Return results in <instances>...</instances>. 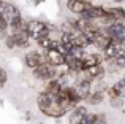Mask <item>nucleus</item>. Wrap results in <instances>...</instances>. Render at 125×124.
Returning <instances> with one entry per match:
<instances>
[{
  "label": "nucleus",
  "instance_id": "1",
  "mask_svg": "<svg viewBox=\"0 0 125 124\" xmlns=\"http://www.w3.org/2000/svg\"><path fill=\"white\" fill-rule=\"evenodd\" d=\"M37 105H38V110L43 113L44 116L48 118H52V119H60L62 116L67 115L63 108L59 105L57 102V96H51L48 92H40L37 97Z\"/></svg>",
  "mask_w": 125,
  "mask_h": 124
},
{
  "label": "nucleus",
  "instance_id": "2",
  "mask_svg": "<svg viewBox=\"0 0 125 124\" xmlns=\"http://www.w3.org/2000/svg\"><path fill=\"white\" fill-rule=\"evenodd\" d=\"M2 13L5 16V19L8 21V30L10 32H18L25 29V21L22 18V13L14 3H10V2H3L2 5Z\"/></svg>",
  "mask_w": 125,
  "mask_h": 124
},
{
  "label": "nucleus",
  "instance_id": "3",
  "mask_svg": "<svg viewBox=\"0 0 125 124\" xmlns=\"http://www.w3.org/2000/svg\"><path fill=\"white\" fill-rule=\"evenodd\" d=\"M103 32L111 38V41L116 43H125V22H113L103 27Z\"/></svg>",
  "mask_w": 125,
  "mask_h": 124
},
{
  "label": "nucleus",
  "instance_id": "4",
  "mask_svg": "<svg viewBox=\"0 0 125 124\" xmlns=\"http://www.w3.org/2000/svg\"><path fill=\"white\" fill-rule=\"evenodd\" d=\"M32 72H33V76L37 78V80H41V81H49V80H52V78H57V67L48 64V62L40 64Z\"/></svg>",
  "mask_w": 125,
  "mask_h": 124
},
{
  "label": "nucleus",
  "instance_id": "5",
  "mask_svg": "<svg viewBox=\"0 0 125 124\" xmlns=\"http://www.w3.org/2000/svg\"><path fill=\"white\" fill-rule=\"evenodd\" d=\"M92 86H94V83H92L90 80H87V78L83 76V75L78 76L76 83H74V89H76V92H78V96H79L81 102H85V99L90 96Z\"/></svg>",
  "mask_w": 125,
  "mask_h": 124
},
{
  "label": "nucleus",
  "instance_id": "6",
  "mask_svg": "<svg viewBox=\"0 0 125 124\" xmlns=\"http://www.w3.org/2000/svg\"><path fill=\"white\" fill-rule=\"evenodd\" d=\"M83 76H85L87 80H90L92 83H95V81H103L104 80V76H106V67H104L103 64H100V65H94V67H90V68H87V70H84L83 73Z\"/></svg>",
  "mask_w": 125,
  "mask_h": 124
},
{
  "label": "nucleus",
  "instance_id": "7",
  "mask_svg": "<svg viewBox=\"0 0 125 124\" xmlns=\"http://www.w3.org/2000/svg\"><path fill=\"white\" fill-rule=\"evenodd\" d=\"M43 62H46L44 54L40 53V51H37V50L29 51V53L24 56V65L27 68H30V70H33L35 67H38V65L43 64Z\"/></svg>",
  "mask_w": 125,
  "mask_h": 124
},
{
  "label": "nucleus",
  "instance_id": "8",
  "mask_svg": "<svg viewBox=\"0 0 125 124\" xmlns=\"http://www.w3.org/2000/svg\"><path fill=\"white\" fill-rule=\"evenodd\" d=\"M124 53H125V43H116V41H109V45L101 51L104 61L114 59V57L120 56V54H124Z\"/></svg>",
  "mask_w": 125,
  "mask_h": 124
},
{
  "label": "nucleus",
  "instance_id": "9",
  "mask_svg": "<svg viewBox=\"0 0 125 124\" xmlns=\"http://www.w3.org/2000/svg\"><path fill=\"white\" fill-rule=\"evenodd\" d=\"M92 5H94L92 0H67L68 11L73 13V14H76V16L83 14L85 10H89Z\"/></svg>",
  "mask_w": 125,
  "mask_h": 124
},
{
  "label": "nucleus",
  "instance_id": "10",
  "mask_svg": "<svg viewBox=\"0 0 125 124\" xmlns=\"http://www.w3.org/2000/svg\"><path fill=\"white\" fill-rule=\"evenodd\" d=\"M104 62V57L101 53H85L81 57V65H83V72L87 68L94 67V65H100Z\"/></svg>",
  "mask_w": 125,
  "mask_h": 124
},
{
  "label": "nucleus",
  "instance_id": "11",
  "mask_svg": "<svg viewBox=\"0 0 125 124\" xmlns=\"http://www.w3.org/2000/svg\"><path fill=\"white\" fill-rule=\"evenodd\" d=\"M43 54H44L46 62L54 67H60L65 64V56L59 50H43Z\"/></svg>",
  "mask_w": 125,
  "mask_h": 124
},
{
  "label": "nucleus",
  "instance_id": "12",
  "mask_svg": "<svg viewBox=\"0 0 125 124\" xmlns=\"http://www.w3.org/2000/svg\"><path fill=\"white\" fill-rule=\"evenodd\" d=\"M106 13V6H101V5H92L89 10H85L83 14H79V18L87 19V21H98L101 16Z\"/></svg>",
  "mask_w": 125,
  "mask_h": 124
},
{
  "label": "nucleus",
  "instance_id": "13",
  "mask_svg": "<svg viewBox=\"0 0 125 124\" xmlns=\"http://www.w3.org/2000/svg\"><path fill=\"white\" fill-rule=\"evenodd\" d=\"M87 113V107L83 103H78L68 112V123L70 124H79L81 119L84 118V115Z\"/></svg>",
  "mask_w": 125,
  "mask_h": 124
},
{
  "label": "nucleus",
  "instance_id": "14",
  "mask_svg": "<svg viewBox=\"0 0 125 124\" xmlns=\"http://www.w3.org/2000/svg\"><path fill=\"white\" fill-rule=\"evenodd\" d=\"M13 37V40H14V45L16 48H29L30 46V35H29V32L25 30V29H22V30H18V32H11L10 34Z\"/></svg>",
  "mask_w": 125,
  "mask_h": 124
},
{
  "label": "nucleus",
  "instance_id": "15",
  "mask_svg": "<svg viewBox=\"0 0 125 124\" xmlns=\"http://www.w3.org/2000/svg\"><path fill=\"white\" fill-rule=\"evenodd\" d=\"M63 87V81L60 78H52V80L46 81V87H44V92L51 94V96H59V92L62 91Z\"/></svg>",
  "mask_w": 125,
  "mask_h": 124
},
{
  "label": "nucleus",
  "instance_id": "16",
  "mask_svg": "<svg viewBox=\"0 0 125 124\" xmlns=\"http://www.w3.org/2000/svg\"><path fill=\"white\" fill-rule=\"evenodd\" d=\"M106 121V115L104 113H90L87 112L84 115V118L81 119L79 124H98V123H104Z\"/></svg>",
  "mask_w": 125,
  "mask_h": 124
},
{
  "label": "nucleus",
  "instance_id": "17",
  "mask_svg": "<svg viewBox=\"0 0 125 124\" xmlns=\"http://www.w3.org/2000/svg\"><path fill=\"white\" fill-rule=\"evenodd\" d=\"M71 45H73V46L85 48V50H87L89 46H92V43L89 41V38L85 37L83 32H74V30H73V38H71Z\"/></svg>",
  "mask_w": 125,
  "mask_h": 124
},
{
  "label": "nucleus",
  "instance_id": "18",
  "mask_svg": "<svg viewBox=\"0 0 125 124\" xmlns=\"http://www.w3.org/2000/svg\"><path fill=\"white\" fill-rule=\"evenodd\" d=\"M104 97H106V92L101 89H95L90 92V96L85 99V102L89 105H100L101 102H104Z\"/></svg>",
  "mask_w": 125,
  "mask_h": 124
},
{
  "label": "nucleus",
  "instance_id": "19",
  "mask_svg": "<svg viewBox=\"0 0 125 124\" xmlns=\"http://www.w3.org/2000/svg\"><path fill=\"white\" fill-rule=\"evenodd\" d=\"M106 11L109 13L116 21L125 22V8H122V6H109V8H108L106 6Z\"/></svg>",
  "mask_w": 125,
  "mask_h": 124
},
{
  "label": "nucleus",
  "instance_id": "20",
  "mask_svg": "<svg viewBox=\"0 0 125 124\" xmlns=\"http://www.w3.org/2000/svg\"><path fill=\"white\" fill-rule=\"evenodd\" d=\"M109 41H111V38L108 37V35L104 34V32H101V34L97 37V40L94 41V45H92V46H95V48H98L100 51H103L104 48H106L108 45H109Z\"/></svg>",
  "mask_w": 125,
  "mask_h": 124
},
{
  "label": "nucleus",
  "instance_id": "21",
  "mask_svg": "<svg viewBox=\"0 0 125 124\" xmlns=\"http://www.w3.org/2000/svg\"><path fill=\"white\" fill-rule=\"evenodd\" d=\"M51 41H52L51 35H41V37L35 38V43H37L41 50H48V48L51 46Z\"/></svg>",
  "mask_w": 125,
  "mask_h": 124
},
{
  "label": "nucleus",
  "instance_id": "22",
  "mask_svg": "<svg viewBox=\"0 0 125 124\" xmlns=\"http://www.w3.org/2000/svg\"><path fill=\"white\" fill-rule=\"evenodd\" d=\"M109 103H111L113 108L120 110L124 107V97H114V99H109Z\"/></svg>",
  "mask_w": 125,
  "mask_h": 124
},
{
  "label": "nucleus",
  "instance_id": "23",
  "mask_svg": "<svg viewBox=\"0 0 125 124\" xmlns=\"http://www.w3.org/2000/svg\"><path fill=\"white\" fill-rule=\"evenodd\" d=\"M6 81H8V73H6V70L3 67H0V87L5 86Z\"/></svg>",
  "mask_w": 125,
  "mask_h": 124
},
{
  "label": "nucleus",
  "instance_id": "24",
  "mask_svg": "<svg viewBox=\"0 0 125 124\" xmlns=\"http://www.w3.org/2000/svg\"><path fill=\"white\" fill-rule=\"evenodd\" d=\"M0 29H3V30H8V21L5 19L2 10H0Z\"/></svg>",
  "mask_w": 125,
  "mask_h": 124
},
{
  "label": "nucleus",
  "instance_id": "25",
  "mask_svg": "<svg viewBox=\"0 0 125 124\" xmlns=\"http://www.w3.org/2000/svg\"><path fill=\"white\" fill-rule=\"evenodd\" d=\"M6 35H8V30H3V29H0V40H5Z\"/></svg>",
  "mask_w": 125,
  "mask_h": 124
},
{
  "label": "nucleus",
  "instance_id": "26",
  "mask_svg": "<svg viewBox=\"0 0 125 124\" xmlns=\"http://www.w3.org/2000/svg\"><path fill=\"white\" fill-rule=\"evenodd\" d=\"M43 2H44V0H33V5H40Z\"/></svg>",
  "mask_w": 125,
  "mask_h": 124
},
{
  "label": "nucleus",
  "instance_id": "27",
  "mask_svg": "<svg viewBox=\"0 0 125 124\" xmlns=\"http://www.w3.org/2000/svg\"><path fill=\"white\" fill-rule=\"evenodd\" d=\"M113 2H116V3H122V2H125V0H113Z\"/></svg>",
  "mask_w": 125,
  "mask_h": 124
},
{
  "label": "nucleus",
  "instance_id": "28",
  "mask_svg": "<svg viewBox=\"0 0 125 124\" xmlns=\"http://www.w3.org/2000/svg\"><path fill=\"white\" fill-rule=\"evenodd\" d=\"M3 2H5V0H0V8H2V5H3Z\"/></svg>",
  "mask_w": 125,
  "mask_h": 124
},
{
  "label": "nucleus",
  "instance_id": "29",
  "mask_svg": "<svg viewBox=\"0 0 125 124\" xmlns=\"http://www.w3.org/2000/svg\"><path fill=\"white\" fill-rule=\"evenodd\" d=\"M98 124H109V123H106V121H104V123H98Z\"/></svg>",
  "mask_w": 125,
  "mask_h": 124
}]
</instances>
